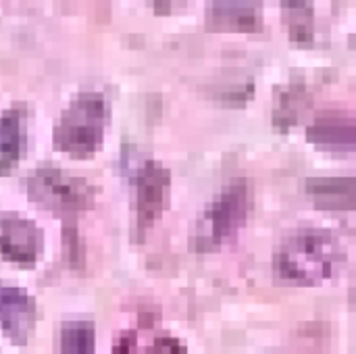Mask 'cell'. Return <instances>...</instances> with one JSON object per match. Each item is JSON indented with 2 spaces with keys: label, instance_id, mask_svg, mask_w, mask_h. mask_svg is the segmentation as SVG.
<instances>
[{
  "label": "cell",
  "instance_id": "15",
  "mask_svg": "<svg viewBox=\"0 0 356 354\" xmlns=\"http://www.w3.org/2000/svg\"><path fill=\"white\" fill-rule=\"evenodd\" d=\"M146 354H186V346L175 338H161L148 348Z\"/></svg>",
  "mask_w": 356,
  "mask_h": 354
},
{
  "label": "cell",
  "instance_id": "8",
  "mask_svg": "<svg viewBox=\"0 0 356 354\" xmlns=\"http://www.w3.org/2000/svg\"><path fill=\"white\" fill-rule=\"evenodd\" d=\"M38 305L21 288L0 286V330L15 344L25 346L38 323Z\"/></svg>",
  "mask_w": 356,
  "mask_h": 354
},
{
  "label": "cell",
  "instance_id": "9",
  "mask_svg": "<svg viewBox=\"0 0 356 354\" xmlns=\"http://www.w3.org/2000/svg\"><path fill=\"white\" fill-rule=\"evenodd\" d=\"M27 142V108L13 104L0 113V175L10 173L25 154Z\"/></svg>",
  "mask_w": 356,
  "mask_h": 354
},
{
  "label": "cell",
  "instance_id": "12",
  "mask_svg": "<svg viewBox=\"0 0 356 354\" xmlns=\"http://www.w3.org/2000/svg\"><path fill=\"white\" fill-rule=\"evenodd\" d=\"M282 19L294 44L313 46L315 42L313 0H282Z\"/></svg>",
  "mask_w": 356,
  "mask_h": 354
},
{
  "label": "cell",
  "instance_id": "14",
  "mask_svg": "<svg viewBox=\"0 0 356 354\" xmlns=\"http://www.w3.org/2000/svg\"><path fill=\"white\" fill-rule=\"evenodd\" d=\"M309 100H311V98H309V92L305 90V86H298V83L288 86V88L280 94L277 108H275V113H273V123H275V127H280V129L292 127V125L298 121L302 108L309 104Z\"/></svg>",
  "mask_w": 356,
  "mask_h": 354
},
{
  "label": "cell",
  "instance_id": "17",
  "mask_svg": "<svg viewBox=\"0 0 356 354\" xmlns=\"http://www.w3.org/2000/svg\"><path fill=\"white\" fill-rule=\"evenodd\" d=\"M173 0H154V13L159 15H169Z\"/></svg>",
  "mask_w": 356,
  "mask_h": 354
},
{
  "label": "cell",
  "instance_id": "6",
  "mask_svg": "<svg viewBox=\"0 0 356 354\" xmlns=\"http://www.w3.org/2000/svg\"><path fill=\"white\" fill-rule=\"evenodd\" d=\"M44 248L42 230L19 215H0V257L21 265L31 267Z\"/></svg>",
  "mask_w": 356,
  "mask_h": 354
},
{
  "label": "cell",
  "instance_id": "4",
  "mask_svg": "<svg viewBox=\"0 0 356 354\" xmlns=\"http://www.w3.org/2000/svg\"><path fill=\"white\" fill-rule=\"evenodd\" d=\"M25 188L29 200L60 219H75L83 211H90L96 198V188L90 182L56 167L33 169L27 175Z\"/></svg>",
  "mask_w": 356,
  "mask_h": 354
},
{
  "label": "cell",
  "instance_id": "16",
  "mask_svg": "<svg viewBox=\"0 0 356 354\" xmlns=\"http://www.w3.org/2000/svg\"><path fill=\"white\" fill-rule=\"evenodd\" d=\"M136 342V334H123L117 342H115V354H127L129 348Z\"/></svg>",
  "mask_w": 356,
  "mask_h": 354
},
{
  "label": "cell",
  "instance_id": "5",
  "mask_svg": "<svg viewBox=\"0 0 356 354\" xmlns=\"http://www.w3.org/2000/svg\"><path fill=\"white\" fill-rule=\"evenodd\" d=\"M171 192V173L159 161H144L136 173L138 230H148L165 211Z\"/></svg>",
  "mask_w": 356,
  "mask_h": 354
},
{
  "label": "cell",
  "instance_id": "2",
  "mask_svg": "<svg viewBox=\"0 0 356 354\" xmlns=\"http://www.w3.org/2000/svg\"><path fill=\"white\" fill-rule=\"evenodd\" d=\"M111 106L100 92H81L63 111L52 131V146L75 159L96 154L104 142Z\"/></svg>",
  "mask_w": 356,
  "mask_h": 354
},
{
  "label": "cell",
  "instance_id": "1",
  "mask_svg": "<svg viewBox=\"0 0 356 354\" xmlns=\"http://www.w3.org/2000/svg\"><path fill=\"white\" fill-rule=\"evenodd\" d=\"M344 261L342 242L327 232L307 227L288 236L275 252V275L294 286H315L330 280Z\"/></svg>",
  "mask_w": 356,
  "mask_h": 354
},
{
  "label": "cell",
  "instance_id": "10",
  "mask_svg": "<svg viewBox=\"0 0 356 354\" xmlns=\"http://www.w3.org/2000/svg\"><path fill=\"white\" fill-rule=\"evenodd\" d=\"M356 125L353 117L346 115H325L319 117L309 129L307 140L319 148L330 152H353L356 142Z\"/></svg>",
  "mask_w": 356,
  "mask_h": 354
},
{
  "label": "cell",
  "instance_id": "7",
  "mask_svg": "<svg viewBox=\"0 0 356 354\" xmlns=\"http://www.w3.org/2000/svg\"><path fill=\"white\" fill-rule=\"evenodd\" d=\"M204 25L217 33H257L263 29L261 0H209Z\"/></svg>",
  "mask_w": 356,
  "mask_h": 354
},
{
  "label": "cell",
  "instance_id": "13",
  "mask_svg": "<svg viewBox=\"0 0 356 354\" xmlns=\"http://www.w3.org/2000/svg\"><path fill=\"white\" fill-rule=\"evenodd\" d=\"M58 354H96L92 321H65L58 334Z\"/></svg>",
  "mask_w": 356,
  "mask_h": 354
},
{
  "label": "cell",
  "instance_id": "3",
  "mask_svg": "<svg viewBox=\"0 0 356 354\" xmlns=\"http://www.w3.org/2000/svg\"><path fill=\"white\" fill-rule=\"evenodd\" d=\"M250 211V190L244 179L232 182L223 188L200 213L194 234L192 248L196 252H213L232 240L246 223Z\"/></svg>",
  "mask_w": 356,
  "mask_h": 354
},
{
  "label": "cell",
  "instance_id": "11",
  "mask_svg": "<svg viewBox=\"0 0 356 354\" xmlns=\"http://www.w3.org/2000/svg\"><path fill=\"white\" fill-rule=\"evenodd\" d=\"M305 190L321 209L350 211L355 207L356 188L353 177H311L305 184Z\"/></svg>",
  "mask_w": 356,
  "mask_h": 354
}]
</instances>
